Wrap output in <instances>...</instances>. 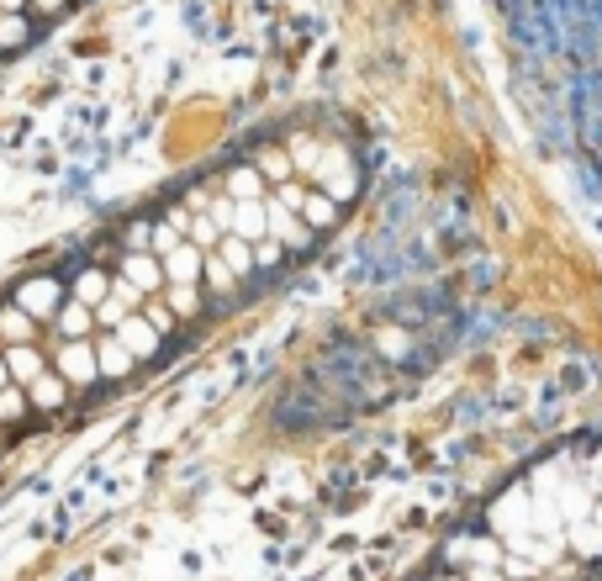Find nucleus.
Here are the masks:
<instances>
[{
	"label": "nucleus",
	"instance_id": "f257e3e1",
	"mask_svg": "<svg viewBox=\"0 0 602 581\" xmlns=\"http://www.w3.org/2000/svg\"><path fill=\"white\" fill-rule=\"evenodd\" d=\"M59 376H64V381H74V386H90V381L101 376L96 349H90V344H80V339H74V344H64V354H59Z\"/></svg>",
	"mask_w": 602,
	"mask_h": 581
},
{
	"label": "nucleus",
	"instance_id": "f03ea898",
	"mask_svg": "<svg viewBox=\"0 0 602 581\" xmlns=\"http://www.w3.org/2000/svg\"><path fill=\"white\" fill-rule=\"evenodd\" d=\"M201 270H206V254L196 249V243H180V249L164 259V280H169V286H196Z\"/></svg>",
	"mask_w": 602,
	"mask_h": 581
},
{
	"label": "nucleus",
	"instance_id": "7ed1b4c3",
	"mask_svg": "<svg viewBox=\"0 0 602 581\" xmlns=\"http://www.w3.org/2000/svg\"><path fill=\"white\" fill-rule=\"evenodd\" d=\"M122 280H133L138 291L154 296V291L164 286V259H159V254H127V259H122Z\"/></svg>",
	"mask_w": 602,
	"mask_h": 581
},
{
	"label": "nucleus",
	"instance_id": "20e7f679",
	"mask_svg": "<svg viewBox=\"0 0 602 581\" xmlns=\"http://www.w3.org/2000/svg\"><path fill=\"white\" fill-rule=\"evenodd\" d=\"M233 233L249 238V243H265V238H270V201H238Z\"/></svg>",
	"mask_w": 602,
	"mask_h": 581
},
{
	"label": "nucleus",
	"instance_id": "39448f33",
	"mask_svg": "<svg viewBox=\"0 0 602 581\" xmlns=\"http://www.w3.org/2000/svg\"><path fill=\"white\" fill-rule=\"evenodd\" d=\"M6 365H11V381H16V386H27V391L48 376V370H43V354H37L32 344H11Z\"/></svg>",
	"mask_w": 602,
	"mask_h": 581
},
{
	"label": "nucleus",
	"instance_id": "423d86ee",
	"mask_svg": "<svg viewBox=\"0 0 602 581\" xmlns=\"http://www.w3.org/2000/svg\"><path fill=\"white\" fill-rule=\"evenodd\" d=\"M16 307L32 312V317H48L59 307V280H27V286L16 291Z\"/></svg>",
	"mask_w": 602,
	"mask_h": 581
},
{
	"label": "nucleus",
	"instance_id": "0eeeda50",
	"mask_svg": "<svg viewBox=\"0 0 602 581\" xmlns=\"http://www.w3.org/2000/svg\"><path fill=\"white\" fill-rule=\"evenodd\" d=\"M117 339H122L127 349H133V360H143V354H154V349H159L164 333H159L154 323H148V317H127V323L117 328Z\"/></svg>",
	"mask_w": 602,
	"mask_h": 581
},
{
	"label": "nucleus",
	"instance_id": "6e6552de",
	"mask_svg": "<svg viewBox=\"0 0 602 581\" xmlns=\"http://www.w3.org/2000/svg\"><path fill=\"white\" fill-rule=\"evenodd\" d=\"M270 233H275L280 243H296V249H301V243H307V233H312V228H307V222H301V217L291 212L286 201H275V196H270Z\"/></svg>",
	"mask_w": 602,
	"mask_h": 581
},
{
	"label": "nucleus",
	"instance_id": "1a4fd4ad",
	"mask_svg": "<svg viewBox=\"0 0 602 581\" xmlns=\"http://www.w3.org/2000/svg\"><path fill=\"white\" fill-rule=\"evenodd\" d=\"M265 175H259V164H238V170L228 175V196L233 201H265Z\"/></svg>",
	"mask_w": 602,
	"mask_h": 581
},
{
	"label": "nucleus",
	"instance_id": "9d476101",
	"mask_svg": "<svg viewBox=\"0 0 602 581\" xmlns=\"http://www.w3.org/2000/svg\"><path fill=\"white\" fill-rule=\"evenodd\" d=\"M217 254L228 259V270H233L238 280H249V270L259 265V259H254V243H249V238H238V233L222 238V249H217Z\"/></svg>",
	"mask_w": 602,
	"mask_h": 581
},
{
	"label": "nucleus",
	"instance_id": "9b49d317",
	"mask_svg": "<svg viewBox=\"0 0 602 581\" xmlns=\"http://www.w3.org/2000/svg\"><path fill=\"white\" fill-rule=\"evenodd\" d=\"M96 328V307H85V302H69V307H59V333L74 344V339H85V333Z\"/></svg>",
	"mask_w": 602,
	"mask_h": 581
},
{
	"label": "nucleus",
	"instance_id": "f8f14e48",
	"mask_svg": "<svg viewBox=\"0 0 602 581\" xmlns=\"http://www.w3.org/2000/svg\"><path fill=\"white\" fill-rule=\"evenodd\" d=\"M259 175H265L270 185H291V175H296L291 148H265V154H259Z\"/></svg>",
	"mask_w": 602,
	"mask_h": 581
},
{
	"label": "nucleus",
	"instance_id": "ddd939ff",
	"mask_svg": "<svg viewBox=\"0 0 602 581\" xmlns=\"http://www.w3.org/2000/svg\"><path fill=\"white\" fill-rule=\"evenodd\" d=\"M96 360H101V376H127V370H133V349H127L122 339H101Z\"/></svg>",
	"mask_w": 602,
	"mask_h": 581
},
{
	"label": "nucleus",
	"instance_id": "4468645a",
	"mask_svg": "<svg viewBox=\"0 0 602 581\" xmlns=\"http://www.w3.org/2000/svg\"><path fill=\"white\" fill-rule=\"evenodd\" d=\"M111 286H117V280H111V275H101V270H85L80 280H74V302H85V307H101L106 296H111Z\"/></svg>",
	"mask_w": 602,
	"mask_h": 581
},
{
	"label": "nucleus",
	"instance_id": "2eb2a0df",
	"mask_svg": "<svg viewBox=\"0 0 602 581\" xmlns=\"http://www.w3.org/2000/svg\"><path fill=\"white\" fill-rule=\"evenodd\" d=\"M333 217H338V201L328 191H312L307 206H301V222H307V228H328Z\"/></svg>",
	"mask_w": 602,
	"mask_h": 581
},
{
	"label": "nucleus",
	"instance_id": "dca6fc26",
	"mask_svg": "<svg viewBox=\"0 0 602 581\" xmlns=\"http://www.w3.org/2000/svg\"><path fill=\"white\" fill-rule=\"evenodd\" d=\"M0 333H6L11 344H32V312L6 307V312H0Z\"/></svg>",
	"mask_w": 602,
	"mask_h": 581
},
{
	"label": "nucleus",
	"instance_id": "f3484780",
	"mask_svg": "<svg viewBox=\"0 0 602 581\" xmlns=\"http://www.w3.org/2000/svg\"><path fill=\"white\" fill-rule=\"evenodd\" d=\"M291 159H296V170H323L328 148L317 138H291Z\"/></svg>",
	"mask_w": 602,
	"mask_h": 581
},
{
	"label": "nucleus",
	"instance_id": "a211bd4d",
	"mask_svg": "<svg viewBox=\"0 0 602 581\" xmlns=\"http://www.w3.org/2000/svg\"><path fill=\"white\" fill-rule=\"evenodd\" d=\"M206 280H212V291H233L238 286V275L228 270V259H222V254H206Z\"/></svg>",
	"mask_w": 602,
	"mask_h": 581
},
{
	"label": "nucleus",
	"instance_id": "6ab92c4d",
	"mask_svg": "<svg viewBox=\"0 0 602 581\" xmlns=\"http://www.w3.org/2000/svg\"><path fill=\"white\" fill-rule=\"evenodd\" d=\"M206 217L217 222L222 233H233V217H238V201L233 196H217V201H206Z\"/></svg>",
	"mask_w": 602,
	"mask_h": 581
},
{
	"label": "nucleus",
	"instance_id": "aec40b11",
	"mask_svg": "<svg viewBox=\"0 0 602 581\" xmlns=\"http://www.w3.org/2000/svg\"><path fill=\"white\" fill-rule=\"evenodd\" d=\"M143 317H148V323H154L159 333H169V328H175V307H169V302H159V296H148V302H143Z\"/></svg>",
	"mask_w": 602,
	"mask_h": 581
},
{
	"label": "nucleus",
	"instance_id": "412c9836",
	"mask_svg": "<svg viewBox=\"0 0 602 581\" xmlns=\"http://www.w3.org/2000/svg\"><path fill=\"white\" fill-rule=\"evenodd\" d=\"M27 43V16H0V48Z\"/></svg>",
	"mask_w": 602,
	"mask_h": 581
},
{
	"label": "nucleus",
	"instance_id": "4be33fe9",
	"mask_svg": "<svg viewBox=\"0 0 602 581\" xmlns=\"http://www.w3.org/2000/svg\"><path fill=\"white\" fill-rule=\"evenodd\" d=\"M180 243H185L180 228H169V222H159V228H154V254H159V259H169V254L180 249Z\"/></svg>",
	"mask_w": 602,
	"mask_h": 581
},
{
	"label": "nucleus",
	"instance_id": "5701e85b",
	"mask_svg": "<svg viewBox=\"0 0 602 581\" xmlns=\"http://www.w3.org/2000/svg\"><path fill=\"white\" fill-rule=\"evenodd\" d=\"M32 402H43V407H59V402H64V386L53 381V376H43V381L32 386Z\"/></svg>",
	"mask_w": 602,
	"mask_h": 581
},
{
	"label": "nucleus",
	"instance_id": "b1692460",
	"mask_svg": "<svg viewBox=\"0 0 602 581\" xmlns=\"http://www.w3.org/2000/svg\"><path fill=\"white\" fill-rule=\"evenodd\" d=\"M169 307H175V312H196L201 307L196 286H169Z\"/></svg>",
	"mask_w": 602,
	"mask_h": 581
},
{
	"label": "nucleus",
	"instance_id": "393cba45",
	"mask_svg": "<svg viewBox=\"0 0 602 581\" xmlns=\"http://www.w3.org/2000/svg\"><path fill=\"white\" fill-rule=\"evenodd\" d=\"M22 412H27V397L16 386H6L0 391V418H22Z\"/></svg>",
	"mask_w": 602,
	"mask_h": 581
},
{
	"label": "nucleus",
	"instance_id": "a878e982",
	"mask_svg": "<svg viewBox=\"0 0 602 581\" xmlns=\"http://www.w3.org/2000/svg\"><path fill=\"white\" fill-rule=\"evenodd\" d=\"M307 196H312V191H307V185H296V180H291V185H280V191H275V201H286L291 212H301V206H307Z\"/></svg>",
	"mask_w": 602,
	"mask_h": 581
},
{
	"label": "nucleus",
	"instance_id": "bb28decb",
	"mask_svg": "<svg viewBox=\"0 0 602 581\" xmlns=\"http://www.w3.org/2000/svg\"><path fill=\"white\" fill-rule=\"evenodd\" d=\"M254 259H259V265H265V270H270V265H280V243H270V238H265V243H259V249H254Z\"/></svg>",
	"mask_w": 602,
	"mask_h": 581
},
{
	"label": "nucleus",
	"instance_id": "cd10ccee",
	"mask_svg": "<svg viewBox=\"0 0 602 581\" xmlns=\"http://www.w3.org/2000/svg\"><path fill=\"white\" fill-rule=\"evenodd\" d=\"M32 6V0H0V16H22Z\"/></svg>",
	"mask_w": 602,
	"mask_h": 581
},
{
	"label": "nucleus",
	"instance_id": "c85d7f7f",
	"mask_svg": "<svg viewBox=\"0 0 602 581\" xmlns=\"http://www.w3.org/2000/svg\"><path fill=\"white\" fill-rule=\"evenodd\" d=\"M32 11H64V0H32Z\"/></svg>",
	"mask_w": 602,
	"mask_h": 581
},
{
	"label": "nucleus",
	"instance_id": "c756f323",
	"mask_svg": "<svg viewBox=\"0 0 602 581\" xmlns=\"http://www.w3.org/2000/svg\"><path fill=\"white\" fill-rule=\"evenodd\" d=\"M6 386H11V365H6V360H0V391H6Z\"/></svg>",
	"mask_w": 602,
	"mask_h": 581
},
{
	"label": "nucleus",
	"instance_id": "7c9ffc66",
	"mask_svg": "<svg viewBox=\"0 0 602 581\" xmlns=\"http://www.w3.org/2000/svg\"><path fill=\"white\" fill-rule=\"evenodd\" d=\"M439 581H465V576H439Z\"/></svg>",
	"mask_w": 602,
	"mask_h": 581
}]
</instances>
